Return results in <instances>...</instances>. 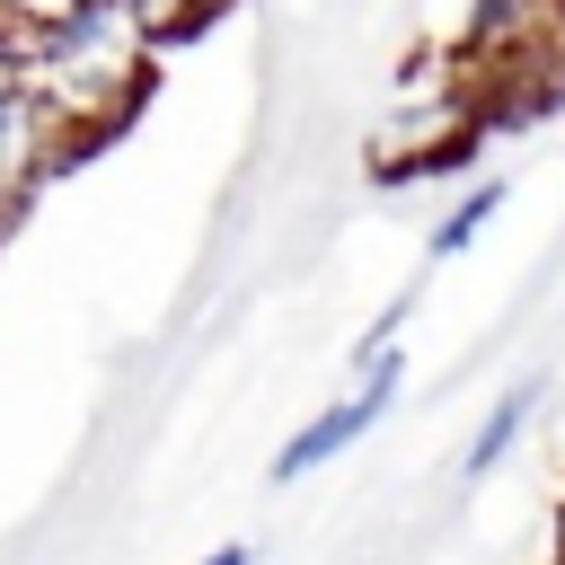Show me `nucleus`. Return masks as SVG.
<instances>
[{
    "label": "nucleus",
    "mask_w": 565,
    "mask_h": 565,
    "mask_svg": "<svg viewBox=\"0 0 565 565\" xmlns=\"http://www.w3.org/2000/svg\"><path fill=\"white\" fill-rule=\"evenodd\" d=\"M397 388H406V353L397 344H371V353H353V380H344V397H327L282 450H274V486H300V477H318L327 459H344L388 406H397Z\"/></svg>",
    "instance_id": "2"
},
{
    "label": "nucleus",
    "mask_w": 565,
    "mask_h": 565,
    "mask_svg": "<svg viewBox=\"0 0 565 565\" xmlns=\"http://www.w3.org/2000/svg\"><path fill=\"white\" fill-rule=\"evenodd\" d=\"M203 565H256V556H247V547H212Z\"/></svg>",
    "instance_id": "6"
},
{
    "label": "nucleus",
    "mask_w": 565,
    "mask_h": 565,
    "mask_svg": "<svg viewBox=\"0 0 565 565\" xmlns=\"http://www.w3.org/2000/svg\"><path fill=\"white\" fill-rule=\"evenodd\" d=\"M53 9H71V0H18V18H53Z\"/></svg>",
    "instance_id": "7"
},
{
    "label": "nucleus",
    "mask_w": 565,
    "mask_h": 565,
    "mask_svg": "<svg viewBox=\"0 0 565 565\" xmlns=\"http://www.w3.org/2000/svg\"><path fill=\"white\" fill-rule=\"evenodd\" d=\"M9 26H18V0H0V35H9Z\"/></svg>",
    "instance_id": "9"
},
{
    "label": "nucleus",
    "mask_w": 565,
    "mask_h": 565,
    "mask_svg": "<svg viewBox=\"0 0 565 565\" xmlns=\"http://www.w3.org/2000/svg\"><path fill=\"white\" fill-rule=\"evenodd\" d=\"M494 212H503V177H477V185H468V194H459V203H450V212L433 221V238H424V256H433V265H450L459 247H477V230H486Z\"/></svg>",
    "instance_id": "5"
},
{
    "label": "nucleus",
    "mask_w": 565,
    "mask_h": 565,
    "mask_svg": "<svg viewBox=\"0 0 565 565\" xmlns=\"http://www.w3.org/2000/svg\"><path fill=\"white\" fill-rule=\"evenodd\" d=\"M539 406H547V380H539V371H521V380H512V388L486 406L477 441L459 450V477H468V486H477V477H494V459H512V441L530 433V415H539Z\"/></svg>",
    "instance_id": "4"
},
{
    "label": "nucleus",
    "mask_w": 565,
    "mask_h": 565,
    "mask_svg": "<svg viewBox=\"0 0 565 565\" xmlns=\"http://www.w3.org/2000/svg\"><path fill=\"white\" fill-rule=\"evenodd\" d=\"M62 159H71V132L53 124V106H44L26 79L0 88V221H9V212H18Z\"/></svg>",
    "instance_id": "3"
},
{
    "label": "nucleus",
    "mask_w": 565,
    "mask_h": 565,
    "mask_svg": "<svg viewBox=\"0 0 565 565\" xmlns=\"http://www.w3.org/2000/svg\"><path fill=\"white\" fill-rule=\"evenodd\" d=\"M0 88H18V53H9V35H0Z\"/></svg>",
    "instance_id": "8"
},
{
    "label": "nucleus",
    "mask_w": 565,
    "mask_h": 565,
    "mask_svg": "<svg viewBox=\"0 0 565 565\" xmlns=\"http://www.w3.org/2000/svg\"><path fill=\"white\" fill-rule=\"evenodd\" d=\"M9 53H18V79L71 132V150H88L97 132H115L141 106L150 62H159V35L124 0H71L53 18H18L9 26Z\"/></svg>",
    "instance_id": "1"
}]
</instances>
